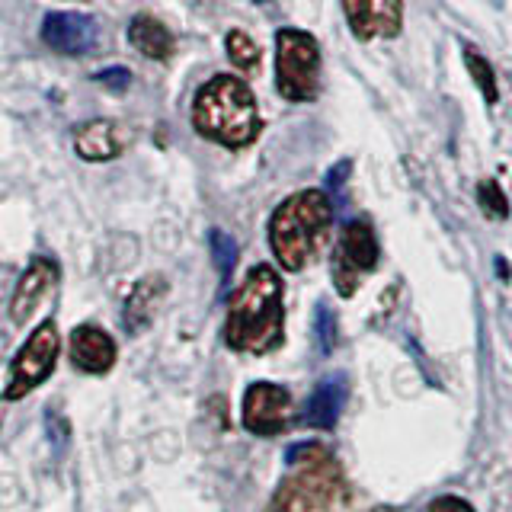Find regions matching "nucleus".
Wrapping results in <instances>:
<instances>
[{
  "label": "nucleus",
  "instance_id": "1",
  "mask_svg": "<svg viewBox=\"0 0 512 512\" xmlns=\"http://www.w3.org/2000/svg\"><path fill=\"white\" fill-rule=\"evenodd\" d=\"M285 340V308H282V279L279 272L260 263L247 272L237 288L224 320V343L234 352H266L279 349Z\"/></svg>",
  "mask_w": 512,
  "mask_h": 512
},
{
  "label": "nucleus",
  "instance_id": "2",
  "mask_svg": "<svg viewBox=\"0 0 512 512\" xmlns=\"http://www.w3.org/2000/svg\"><path fill=\"white\" fill-rule=\"evenodd\" d=\"M288 461L298 464V471L282 480L266 512H372L349 487L340 464L317 445L288 448Z\"/></svg>",
  "mask_w": 512,
  "mask_h": 512
},
{
  "label": "nucleus",
  "instance_id": "3",
  "mask_svg": "<svg viewBox=\"0 0 512 512\" xmlns=\"http://www.w3.org/2000/svg\"><path fill=\"white\" fill-rule=\"evenodd\" d=\"M333 224V205L324 189H304L279 202L269 218V247L288 272H301L324 250Z\"/></svg>",
  "mask_w": 512,
  "mask_h": 512
},
{
  "label": "nucleus",
  "instance_id": "4",
  "mask_svg": "<svg viewBox=\"0 0 512 512\" xmlns=\"http://www.w3.org/2000/svg\"><path fill=\"white\" fill-rule=\"evenodd\" d=\"M192 125L202 138H212L224 148H247L260 135V112L250 87L240 77L218 74L196 93Z\"/></svg>",
  "mask_w": 512,
  "mask_h": 512
},
{
  "label": "nucleus",
  "instance_id": "5",
  "mask_svg": "<svg viewBox=\"0 0 512 512\" xmlns=\"http://www.w3.org/2000/svg\"><path fill=\"white\" fill-rule=\"evenodd\" d=\"M276 87L285 100L311 103L320 93V48L304 29H279L276 36Z\"/></svg>",
  "mask_w": 512,
  "mask_h": 512
},
{
  "label": "nucleus",
  "instance_id": "6",
  "mask_svg": "<svg viewBox=\"0 0 512 512\" xmlns=\"http://www.w3.org/2000/svg\"><path fill=\"white\" fill-rule=\"evenodd\" d=\"M58 352H61L58 324L48 317L36 330H32V336L23 343V349L16 352L4 400H23L29 391H36L39 384H45L48 378H52L55 365H58Z\"/></svg>",
  "mask_w": 512,
  "mask_h": 512
},
{
  "label": "nucleus",
  "instance_id": "7",
  "mask_svg": "<svg viewBox=\"0 0 512 512\" xmlns=\"http://www.w3.org/2000/svg\"><path fill=\"white\" fill-rule=\"evenodd\" d=\"M378 266V237L365 218L349 221L333 253V285L343 298L356 295L362 276Z\"/></svg>",
  "mask_w": 512,
  "mask_h": 512
},
{
  "label": "nucleus",
  "instance_id": "8",
  "mask_svg": "<svg viewBox=\"0 0 512 512\" xmlns=\"http://www.w3.org/2000/svg\"><path fill=\"white\" fill-rule=\"evenodd\" d=\"M292 423V394L282 384L253 381L244 394V426L253 436H279Z\"/></svg>",
  "mask_w": 512,
  "mask_h": 512
},
{
  "label": "nucleus",
  "instance_id": "9",
  "mask_svg": "<svg viewBox=\"0 0 512 512\" xmlns=\"http://www.w3.org/2000/svg\"><path fill=\"white\" fill-rule=\"evenodd\" d=\"M343 13L359 42L397 39L404 29V0H343Z\"/></svg>",
  "mask_w": 512,
  "mask_h": 512
},
{
  "label": "nucleus",
  "instance_id": "10",
  "mask_svg": "<svg viewBox=\"0 0 512 512\" xmlns=\"http://www.w3.org/2000/svg\"><path fill=\"white\" fill-rule=\"evenodd\" d=\"M96 20L84 13H48L42 23V39L61 55H87L96 45Z\"/></svg>",
  "mask_w": 512,
  "mask_h": 512
},
{
  "label": "nucleus",
  "instance_id": "11",
  "mask_svg": "<svg viewBox=\"0 0 512 512\" xmlns=\"http://www.w3.org/2000/svg\"><path fill=\"white\" fill-rule=\"evenodd\" d=\"M55 282H58V263L48 260V256H36V260L26 266L20 282H16V292L10 298V320L13 324L23 327L32 317V311L42 304V298L55 288Z\"/></svg>",
  "mask_w": 512,
  "mask_h": 512
},
{
  "label": "nucleus",
  "instance_id": "12",
  "mask_svg": "<svg viewBox=\"0 0 512 512\" xmlns=\"http://www.w3.org/2000/svg\"><path fill=\"white\" fill-rule=\"evenodd\" d=\"M116 340L96 324H80L71 333V362L87 375H106L116 365Z\"/></svg>",
  "mask_w": 512,
  "mask_h": 512
},
{
  "label": "nucleus",
  "instance_id": "13",
  "mask_svg": "<svg viewBox=\"0 0 512 512\" xmlns=\"http://www.w3.org/2000/svg\"><path fill=\"white\" fill-rule=\"evenodd\" d=\"M346 397H349L346 375L336 372V375L320 378L317 388L308 397V407H304V423L314 426V429H333L336 423H340Z\"/></svg>",
  "mask_w": 512,
  "mask_h": 512
},
{
  "label": "nucleus",
  "instance_id": "14",
  "mask_svg": "<svg viewBox=\"0 0 512 512\" xmlns=\"http://www.w3.org/2000/svg\"><path fill=\"white\" fill-rule=\"evenodd\" d=\"M125 148V138L119 132L116 122L109 119H93L87 125H80L74 132V151L77 157L93 160V164H103V160L119 157Z\"/></svg>",
  "mask_w": 512,
  "mask_h": 512
},
{
  "label": "nucleus",
  "instance_id": "15",
  "mask_svg": "<svg viewBox=\"0 0 512 512\" xmlns=\"http://www.w3.org/2000/svg\"><path fill=\"white\" fill-rule=\"evenodd\" d=\"M167 295V279L164 276H148V279H141L135 288H132V295H128L125 301V311H122V324L128 333H141V330H148L151 327V320L160 308V301H164Z\"/></svg>",
  "mask_w": 512,
  "mask_h": 512
},
{
  "label": "nucleus",
  "instance_id": "16",
  "mask_svg": "<svg viewBox=\"0 0 512 512\" xmlns=\"http://www.w3.org/2000/svg\"><path fill=\"white\" fill-rule=\"evenodd\" d=\"M128 42H132V48H138L144 58H154V61H167L176 48L173 32L151 13H138L135 20L128 23Z\"/></svg>",
  "mask_w": 512,
  "mask_h": 512
},
{
  "label": "nucleus",
  "instance_id": "17",
  "mask_svg": "<svg viewBox=\"0 0 512 512\" xmlns=\"http://www.w3.org/2000/svg\"><path fill=\"white\" fill-rule=\"evenodd\" d=\"M228 58H231V64L234 68H240V71H256L260 68V58H263V52H260V45H256L244 29H231L228 32Z\"/></svg>",
  "mask_w": 512,
  "mask_h": 512
},
{
  "label": "nucleus",
  "instance_id": "18",
  "mask_svg": "<svg viewBox=\"0 0 512 512\" xmlns=\"http://www.w3.org/2000/svg\"><path fill=\"white\" fill-rule=\"evenodd\" d=\"M464 64H468V71L474 77L477 90L484 93V100L493 106L496 100H500V87H496V71L490 68V61L480 52H474L471 45H464Z\"/></svg>",
  "mask_w": 512,
  "mask_h": 512
},
{
  "label": "nucleus",
  "instance_id": "19",
  "mask_svg": "<svg viewBox=\"0 0 512 512\" xmlns=\"http://www.w3.org/2000/svg\"><path fill=\"white\" fill-rule=\"evenodd\" d=\"M208 244H212V256H215V266L221 272V279H231V272L237 266V240L224 231H212L208 234Z\"/></svg>",
  "mask_w": 512,
  "mask_h": 512
},
{
  "label": "nucleus",
  "instance_id": "20",
  "mask_svg": "<svg viewBox=\"0 0 512 512\" xmlns=\"http://www.w3.org/2000/svg\"><path fill=\"white\" fill-rule=\"evenodd\" d=\"M477 205L484 208L490 218H506L509 215V202H506L503 189L496 180H484L477 186Z\"/></svg>",
  "mask_w": 512,
  "mask_h": 512
},
{
  "label": "nucleus",
  "instance_id": "21",
  "mask_svg": "<svg viewBox=\"0 0 512 512\" xmlns=\"http://www.w3.org/2000/svg\"><path fill=\"white\" fill-rule=\"evenodd\" d=\"M314 333H317V346L320 352H333L336 346V317L327 304H317L314 311Z\"/></svg>",
  "mask_w": 512,
  "mask_h": 512
},
{
  "label": "nucleus",
  "instance_id": "22",
  "mask_svg": "<svg viewBox=\"0 0 512 512\" xmlns=\"http://www.w3.org/2000/svg\"><path fill=\"white\" fill-rule=\"evenodd\" d=\"M96 80H100V84H106L109 90L122 93L128 84H132V74H128L125 68H109V71H100V74H96Z\"/></svg>",
  "mask_w": 512,
  "mask_h": 512
},
{
  "label": "nucleus",
  "instance_id": "23",
  "mask_svg": "<svg viewBox=\"0 0 512 512\" xmlns=\"http://www.w3.org/2000/svg\"><path fill=\"white\" fill-rule=\"evenodd\" d=\"M426 512H474L471 503H464L461 496H439L426 506Z\"/></svg>",
  "mask_w": 512,
  "mask_h": 512
}]
</instances>
